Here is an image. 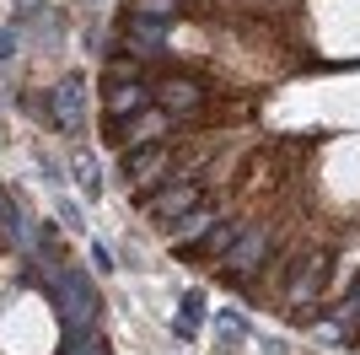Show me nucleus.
Returning <instances> with one entry per match:
<instances>
[{
	"label": "nucleus",
	"mask_w": 360,
	"mask_h": 355,
	"mask_svg": "<svg viewBox=\"0 0 360 355\" xmlns=\"http://www.w3.org/2000/svg\"><path fill=\"white\" fill-rule=\"evenodd\" d=\"M44 291L54 312L65 318V340H91L97 334V280L81 264L44 259Z\"/></svg>",
	"instance_id": "obj_1"
},
{
	"label": "nucleus",
	"mask_w": 360,
	"mask_h": 355,
	"mask_svg": "<svg viewBox=\"0 0 360 355\" xmlns=\"http://www.w3.org/2000/svg\"><path fill=\"white\" fill-rule=\"evenodd\" d=\"M150 108V81L135 70V59H113L103 70V113L108 118H135Z\"/></svg>",
	"instance_id": "obj_2"
},
{
	"label": "nucleus",
	"mask_w": 360,
	"mask_h": 355,
	"mask_svg": "<svg viewBox=\"0 0 360 355\" xmlns=\"http://www.w3.org/2000/svg\"><path fill=\"white\" fill-rule=\"evenodd\" d=\"M49 130H65V135H81L86 130V75H60L54 87L38 97V113Z\"/></svg>",
	"instance_id": "obj_3"
},
{
	"label": "nucleus",
	"mask_w": 360,
	"mask_h": 355,
	"mask_svg": "<svg viewBox=\"0 0 360 355\" xmlns=\"http://www.w3.org/2000/svg\"><path fill=\"white\" fill-rule=\"evenodd\" d=\"M146 194H150L146 210H150V216H156L162 226L183 221L188 210L205 205V194H199V178H167V183H156V189H146Z\"/></svg>",
	"instance_id": "obj_4"
},
{
	"label": "nucleus",
	"mask_w": 360,
	"mask_h": 355,
	"mask_svg": "<svg viewBox=\"0 0 360 355\" xmlns=\"http://www.w3.org/2000/svg\"><path fill=\"white\" fill-rule=\"evenodd\" d=\"M172 173V146L167 140H150V146H124V183L129 189H156L162 178Z\"/></svg>",
	"instance_id": "obj_5"
},
{
	"label": "nucleus",
	"mask_w": 360,
	"mask_h": 355,
	"mask_svg": "<svg viewBox=\"0 0 360 355\" xmlns=\"http://www.w3.org/2000/svg\"><path fill=\"white\" fill-rule=\"evenodd\" d=\"M269 253H274V237L269 232H248V226H242V237L215 259V264H221L231 280H248V275H258V269L269 264Z\"/></svg>",
	"instance_id": "obj_6"
},
{
	"label": "nucleus",
	"mask_w": 360,
	"mask_h": 355,
	"mask_svg": "<svg viewBox=\"0 0 360 355\" xmlns=\"http://www.w3.org/2000/svg\"><path fill=\"white\" fill-rule=\"evenodd\" d=\"M150 103L167 108L172 118H194L205 108V87L188 81V75H167V81H150Z\"/></svg>",
	"instance_id": "obj_7"
},
{
	"label": "nucleus",
	"mask_w": 360,
	"mask_h": 355,
	"mask_svg": "<svg viewBox=\"0 0 360 355\" xmlns=\"http://www.w3.org/2000/svg\"><path fill=\"white\" fill-rule=\"evenodd\" d=\"M172 38V22H156V16H124V49L129 59H156Z\"/></svg>",
	"instance_id": "obj_8"
},
{
	"label": "nucleus",
	"mask_w": 360,
	"mask_h": 355,
	"mask_svg": "<svg viewBox=\"0 0 360 355\" xmlns=\"http://www.w3.org/2000/svg\"><path fill=\"white\" fill-rule=\"evenodd\" d=\"M323 275H328V253L312 248V253H307V264H296V275H290V307L312 301V296L323 291Z\"/></svg>",
	"instance_id": "obj_9"
},
{
	"label": "nucleus",
	"mask_w": 360,
	"mask_h": 355,
	"mask_svg": "<svg viewBox=\"0 0 360 355\" xmlns=\"http://www.w3.org/2000/svg\"><path fill=\"white\" fill-rule=\"evenodd\" d=\"M248 334H253L248 312H237V307H221V312H215V344H221V350H242Z\"/></svg>",
	"instance_id": "obj_10"
},
{
	"label": "nucleus",
	"mask_w": 360,
	"mask_h": 355,
	"mask_svg": "<svg viewBox=\"0 0 360 355\" xmlns=\"http://www.w3.org/2000/svg\"><path fill=\"white\" fill-rule=\"evenodd\" d=\"M199 318H205V296H199V291H183L178 296V318H172V334H178V340H194V334H199Z\"/></svg>",
	"instance_id": "obj_11"
},
{
	"label": "nucleus",
	"mask_w": 360,
	"mask_h": 355,
	"mask_svg": "<svg viewBox=\"0 0 360 355\" xmlns=\"http://www.w3.org/2000/svg\"><path fill=\"white\" fill-rule=\"evenodd\" d=\"M210 221H215V216H210V210H205V205H199V210H188L183 221H172V226H167V232H172V242H178V248H188L194 237H205V232H210Z\"/></svg>",
	"instance_id": "obj_12"
},
{
	"label": "nucleus",
	"mask_w": 360,
	"mask_h": 355,
	"mask_svg": "<svg viewBox=\"0 0 360 355\" xmlns=\"http://www.w3.org/2000/svg\"><path fill=\"white\" fill-rule=\"evenodd\" d=\"M237 237H242V221H210V232L199 237V242H205V253H210V259H221Z\"/></svg>",
	"instance_id": "obj_13"
},
{
	"label": "nucleus",
	"mask_w": 360,
	"mask_h": 355,
	"mask_svg": "<svg viewBox=\"0 0 360 355\" xmlns=\"http://www.w3.org/2000/svg\"><path fill=\"white\" fill-rule=\"evenodd\" d=\"M75 183L86 189V199H103V167H97V156H81V162H75Z\"/></svg>",
	"instance_id": "obj_14"
},
{
	"label": "nucleus",
	"mask_w": 360,
	"mask_h": 355,
	"mask_svg": "<svg viewBox=\"0 0 360 355\" xmlns=\"http://www.w3.org/2000/svg\"><path fill=\"white\" fill-rule=\"evenodd\" d=\"M129 16H156V22H172V16H178V0H129Z\"/></svg>",
	"instance_id": "obj_15"
},
{
	"label": "nucleus",
	"mask_w": 360,
	"mask_h": 355,
	"mask_svg": "<svg viewBox=\"0 0 360 355\" xmlns=\"http://www.w3.org/2000/svg\"><path fill=\"white\" fill-rule=\"evenodd\" d=\"M16 49H22V27H16V22H6V27H0V65H6V59H16Z\"/></svg>",
	"instance_id": "obj_16"
},
{
	"label": "nucleus",
	"mask_w": 360,
	"mask_h": 355,
	"mask_svg": "<svg viewBox=\"0 0 360 355\" xmlns=\"http://www.w3.org/2000/svg\"><path fill=\"white\" fill-rule=\"evenodd\" d=\"M339 328H360V285H355V296H349L345 307H339V318H333Z\"/></svg>",
	"instance_id": "obj_17"
},
{
	"label": "nucleus",
	"mask_w": 360,
	"mask_h": 355,
	"mask_svg": "<svg viewBox=\"0 0 360 355\" xmlns=\"http://www.w3.org/2000/svg\"><path fill=\"white\" fill-rule=\"evenodd\" d=\"M60 221L75 226V232H86V216H81V205H75V199H60Z\"/></svg>",
	"instance_id": "obj_18"
},
{
	"label": "nucleus",
	"mask_w": 360,
	"mask_h": 355,
	"mask_svg": "<svg viewBox=\"0 0 360 355\" xmlns=\"http://www.w3.org/2000/svg\"><path fill=\"white\" fill-rule=\"evenodd\" d=\"M38 173H44L49 183H60V178H65V173H60V162H49V156H38Z\"/></svg>",
	"instance_id": "obj_19"
},
{
	"label": "nucleus",
	"mask_w": 360,
	"mask_h": 355,
	"mask_svg": "<svg viewBox=\"0 0 360 355\" xmlns=\"http://www.w3.org/2000/svg\"><path fill=\"white\" fill-rule=\"evenodd\" d=\"M91 259H97V269H113V253H108L103 242H91Z\"/></svg>",
	"instance_id": "obj_20"
},
{
	"label": "nucleus",
	"mask_w": 360,
	"mask_h": 355,
	"mask_svg": "<svg viewBox=\"0 0 360 355\" xmlns=\"http://www.w3.org/2000/svg\"><path fill=\"white\" fill-rule=\"evenodd\" d=\"M258 344H264V355H285V344H280V340H258Z\"/></svg>",
	"instance_id": "obj_21"
}]
</instances>
